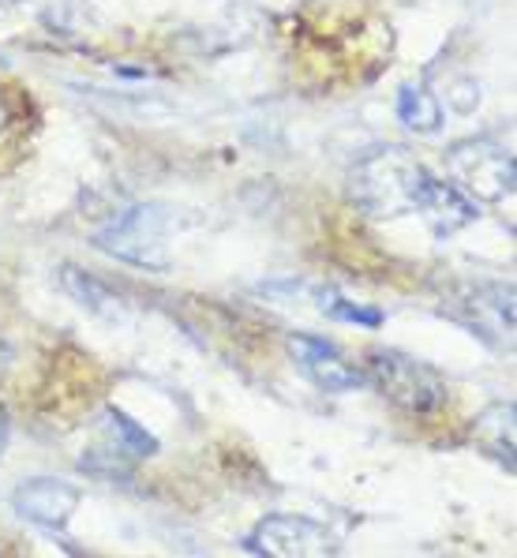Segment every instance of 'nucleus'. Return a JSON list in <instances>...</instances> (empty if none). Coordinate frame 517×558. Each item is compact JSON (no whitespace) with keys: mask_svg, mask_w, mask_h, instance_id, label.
I'll use <instances>...</instances> for the list:
<instances>
[{"mask_svg":"<svg viewBox=\"0 0 517 558\" xmlns=\"http://www.w3.org/2000/svg\"><path fill=\"white\" fill-rule=\"evenodd\" d=\"M446 166L458 177V187L469 199L480 203H503L506 195H514L517 166L514 154L498 147L495 140H465L454 143L446 154Z\"/></svg>","mask_w":517,"mask_h":558,"instance_id":"39448f33","label":"nucleus"},{"mask_svg":"<svg viewBox=\"0 0 517 558\" xmlns=\"http://www.w3.org/2000/svg\"><path fill=\"white\" fill-rule=\"evenodd\" d=\"M4 124H8V106H4V98H0V132H4Z\"/></svg>","mask_w":517,"mask_h":558,"instance_id":"a211bd4d","label":"nucleus"},{"mask_svg":"<svg viewBox=\"0 0 517 558\" xmlns=\"http://www.w3.org/2000/svg\"><path fill=\"white\" fill-rule=\"evenodd\" d=\"M135 469H140V461L113 450V446H106V442L86 446V453L80 458V472L98 476V480H128V476H135Z\"/></svg>","mask_w":517,"mask_h":558,"instance_id":"2eb2a0df","label":"nucleus"},{"mask_svg":"<svg viewBox=\"0 0 517 558\" xmlns=\"http://www.w3.org/2000/svg\"><path fill=\"white\" fill-rule=\"evenodd\" d=\"M12 360H15V349H12V341L0 333V379L8 375V367H12Z\"/></svg>","mask_w":517,"mask_h":558,"instance_id":"dca6fc26","label":"nucleus"},{"mask_svg":"<svg viewBox=\"0 0 517 558\" xmlns=\"http://www.w3.org/2000/svg\"><path fill=\"white\" fill-rule=\"evenodd\" d=\"M398 117L405 120V128H412L417 135H431L443 128V106H438L435 94L424 87H401Z\"/></svg>","mask_w":517,"mask_h":558,"instance_id":"ddd939ff","label":"nucleus"},{"mask_svg":"<svg viewBox=\"0 0 517 558\" xmlns=\"http://www.w3.org/2000/svg\"><path fill=\"white\" fill-rule=\"evenodd\" d=\"M60 289L91 315H101V319H120L124 315V300L106 281H98L94 274L80 270V266H60Z\"/></svg>","mask_w":517,"mask_h":558,"instance_id":"f8f14e48","label":"nucleus"},{"mask_svg":"<svg viewBox=\"0 0 517 558\" xmlns=\"http://www.w3.org/2000/svg\"><path fill=\"white\" fill-rule=\"evenodd\" d=\"M8 435H12V420H8V409L0 405V453H4V446H8Z\"/></svg>","mask_w":517,"mask_h":558,"instance_id":"f3484780","label":"nucleus"},{"mask_svg":"<svg viewBox=\"0 0 517 558\" xmlns=\"http://www.w3.org/2000/svg\"><path fill=\"white\" fill-rule=\"evenodd\" d=\"M368 386L383 393L390 405L409 416H435L450 401V386L424 360L401 353V349H372L364 364Z\"/></svg>","mask_w":517,"mask_h":558,"instance_id":"f03ea898","label":"nucleus"},{"mask_svg":"<svg viewBox=\"0 0 517 558\" xmlns=\"http://www.w3.org/2000/svg\"><path fill=\"white\" fill-rule=\"evenodd\" d=\"M315 307L326 315V319L364 326V330H378V326L386 323V315L378 312V307H372V304H360V300H349V296L334 293V289H326V293H318V304H315Z\"/></svg>","mask_w":517,"mask_h":558,"instance_id":"4468645a","label":"nucleus"},{"mask_svg":"<svg viewBox=\"0 0 517 558\" xmlns=\"http://www.w3.org/2000/svg\"><path fill=\"white\" fill-rule=\"evenodd\" d=\"M98 432H101L98 442H106V446H113V450L128 453V458H135L140 465H143L146 458H154V453H158V439L146 432L140 420H132L124 409H117V405L101 409Z\"/></svg>","mask_w":517,"mask_h":558,"instance_id":"9b49d317","label":"nucleus"},{"mask_svg":"<svg viewBox=\"0 0 517 558\" xmlns=\"http://www.w3.org/2000/svg\"><path fill=\"white\" fill-rule=\"evenodd\" d=\"M469 435L495 465H503L514 476V469H517V405L514 401H491L488 409H480L477 416H472Z\"/></svg>","mask_w":517,"mask_h":558,"instance_id":"9d476101","label":"nucleus"},{"mask_svg":"<svg viewBox=\"0 0 517 558\" xmlns=\"http://www.w3.org/2000/svg\"><path fill=\"white\" fill-rule=\"evenodd\" d=\"M252 558H338L341 536L308 513H266L240 539Z\"/></svg>","mask_w":517,"mask_h":558,"instance_id":"7ed1b4c3","label":"nucleus"},{"mask_svg":"<svg viewBox=\"0 0 517 558\" xmlns=\"http://www.w3.org/2000/svg\"><path fill=\"white\" fill-rule=\"evenodd\" d=\"M431 173L405 147H375L352 166L349 199L368 218H401L417 214Z\"/></svg>","mask_w":517,"mask_h":558,"instance_id":"f257e3e1","label":"nucleus"},{"mask_svg":"<svg viewBox=\"0 0 517 558\" xmlns=\"http://www.w3.org/2000/svg\"><path fill=\"white\" fill-rule=\"evenodd\" d=\"M12 510L23 521L46 529V532H64L72 525L75 510L83 506V492L72 480H57V476H31L23 484L12 487Z\"/></svg>","mask_w":517,"mask_h":558,"instance_id":"6e6552de","label":"nucleus"},{"mask_svg":"<svg viewBox=\"0 0 517 558\" xmlns=\"http://www.w3.org/2000/svg\"><path fill=\"white\" fill-rule=\"evenodd\" d=\"M417 214L428 221V229L435 233L438 240L461 233L465 226H472L477 221V199H469V195L461 192L454 180H428L424 195H420V206Z\"/></svg>","mask_w":517,"mask_h":558,"instance_id":"1a4fd4ad","label":"nucleus"},{"mask_svg":"<svg viewBox=\"0 0 517 558\" xmlns=\"http://www.w3.org/2000/svg\"><path fill=\"white\" fill-rule=\"evenodd\" d=\"M169 218H172L169 206L158 203L132 206V210H124L94 236V247L113 255L120 263L146 266V270H169V247H166Z\"/></svg>","mask_w":517,"mask_h":558,"instance_id":"20e7f679","label":"nucleus"},{"mask_svg":"<svg viewBox=\"0 0 517 558\" xmlns=\"http://www.w3.org/2000/svg\"><path fill=\"white\" fill-rule=\"evenodd\" d=\"M286 349L292 364L304 372V379H312L318 390L326 393H352L360 386H368V375L360 364H352L334 341L318 338V333H289Z\"/></svg>","mask_w":517,"mask_h":558,"instance_id":"0eeeda50","label":"nucleus"},{"mask_svg":"<svg viewBox=\"0 0 517 558\" xmlns=\"http://www.w3.org/2000/svg\"><path fill=\"white\" fill-rule=\"evenodd\" d=\"M450 319L469 326L488 345L514 341V286L510 281H465L443 307Z\"/></svg>","mask_w":517,"mask_h":558,"instance_id":"423d86ee","label":"nucleus"}]
</instances>
